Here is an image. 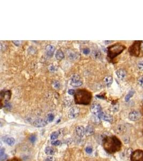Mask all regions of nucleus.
<instances>
[{
    "label": "nucleus",
    "mask_w": 143,
    "mask_h": 161,
    "mask_svg": "<svg viewBox=\"0 0 143 161\" xmlns=\"http://www.w3.org/2000/svg\"><path fill=\"white\" fill-rule=\"evenodd\" d=\"M103 147L109 154H114L120 151L122 147L120 140L115 136L106 137L103 140Z\"/></svg>",
    "instance_id": "1"
},
{
    "label": "nucleus",
    "mask_w": 143,
    "mask_h": 161,
    "mask_svg": "<svg viewBox=\"0 0 143 161\" xmlns=\"http://www.w3.org/2000/svg\"><path fill=\"white\" fill-rule=\"evenodd\" d=\"M74 101L77 104L88 105L92 99V94L88 91L84 89L78 90L74 94Z\"/></svg>",
    "instance_id": "2"
},
{
    "label": "nucleus",
    "mask_w": 143,
    "mask_h": 161,
    "mask_svg": "<svg viewBox=\"0 0 143 161\" xmlns=\"http://www.w3.org/2000/svg\"><path fill=\"white\" fill-rule=\"evenodd\" d=\"M126 48L125 46L120 43L114 44L109 46L107 49L108 57L111 59H114L120 54L122 53L124 49Z\"/></svg>",
    "instance_id": "3"
},
{
    "label": "nucleus",
    "mask_w": 143,
    "mask_h": 161,
    "mask_svg": "<svg viewBox=\"0 0 143 161\" xmlns=\"http://www.w3.org/2000/svg\"><path fill=\"white\" fill-rule=\"evenodd\" d=\"M141 43L142 42L140 41H136L132 44L129 48V52L130 55L134 57H138L139 55Z\"/></svg>",
    "instance_id": "4"
},
{
    "label": "nucleus",
    "mask_w": 143,
    "mask_h": 161,
    "mask_svg": "<svg viewBox=\"0 0 143 161\" xmlns=\"http://www.w3.org/2000/svg\"><path fill=\"white\" fill-rule=\"evenodd\" d=\"M70 85L74 87H78L83 84V81L79 75L78 74H73L70 78Z\"/></svg>",
    "instance_id": "5"
},
{
    "label": "nucleus",
    "mask_w": 143,
    "mask_h": 161,
    "mask_svg": "<svg viewBox=\"0 0 143 161\" xmlns=\"http://www.w3.org/2000/svg\"><path fill=\"white\" fill-rule=\"evenodd\" d=\"M11 93L10 90H2L1 92V101L2 106L8 103V102L11 98Z\"/></svg>",
    "instance_id": "6"
},
{
    "label": "nucleus",
    "mask_w": 143,
    "mask_h": 161,
    "mask_svg": "<svg viewBox=\"0 0 143 161\" xmlns=\"http://www.w3.org/2000/svg\"><path fill=\"white\" fill-rule=\"evenodd\" d=\"M130 157L131 161H143V151L136 150L132 152Z\"/></svg>",
    "instance_id": "7"
},
{
    "label": "nucleus",
    "mask_w": 143,
    "mask_h": 161,
    "mask_svg": "<svg viewBox=\"0 0 143 161\" xmlns=\"http://www.w3.org/2000/svg\"><path fill=\"white\" fill-rule=\"evenodd\" d=\"M80 113V109L78 107H73L70 109V110L68 112V117L70 119H76V118L78 117Z\"/></svg>",
    "instance_id": "8"
},
{
    "label": "nucleus",
    "mask_w": 143,
    "mask_h": 161,
    "mask_svg": "<svg viewBox=\"0 0 143 161\" xmlns=\"http://www.w3.org/2000/svg\"><path fill=\"white\" fill-rule=\"evenodd\" d=\"M91 111L93 114L98 117V115L102 112V107L100 104H94L91 106Z\"/></svg>",
    "instance_id": "9"
},
{
    "label": "nucleus",
    "mask_w": 143,
    "mask_h": 161,
    "mask_svg": "<svg viewBox=\"0 0 143 161\" xmlns=\"http://www.w3.org/2000/svg\"><path fill=\"white\" fill-rule=\"evenodd\" d=\"M98 118L100 119H102L103 120H105L106 121H108V122L111 123L113 121V117L111 115H109L108 114H107L103 112H101L100 114H99L98 115Z\"/></svg>",
    "instance_id": "10"
},
{
    "label": "nucleus",
    "mask_w": 143,
    "mask_h": 161,
    "mask_svg": "<svg viewBox=\"0 0 143 161\" xmlns=\"http://www.w3.org/2000/svg\"><path fill=\"white\" fill-rule=\"evenodd\" d=\"M141 117L140 113L137 111H131L129 114V119L131 121H137Z\"/></svg>",
    "instance_id": "11"
},
{
    "label": "nucleus",
    "mask_w": 143,
    "mask_h": 161,
    "mask_svg": "<svg viewBox=\"0 0 143 161\" xmlns=\"http://www.w3.org/2000/svg\"><path fill=\"white\" fill-rule=\"evenodd\" d=\"M47 120L42 119H37L36 121H34L33 125L36 127H43L47 124Z\"/></svg>",
    "instance_id": "12"
},
{
    "label": "nucleus",
    "mask_w": 143,
    "mask_h": 161,
    "mask_svg": "<svg viewBox=\"0 0 143 161\" xmlns=\"http://www.w3.org/2000/svg\"><path fill=\"white\" fill-rule=\"evenodd\" d=\"M76 135L79 137H83L85 134V129L83 126H78L76 128Z\"/></svg>",
    "instance_id": "13"
},
{
    "label": "nucleus",
    "mask_w": 143,
    "mask_h": 161,
    "mask_svg": "<svg viewBox=\"0 0 143 161\" xmlns=\"http://www.w3.org/2000/svg\"><path fill=\"white\" fill-rule=\"evenodd\" d=\"M55 51V48L54 46H52L51 45H48L45 47V51L46 53V54L48 57H52L54 52Z\"/></svg>",
    "instance_id": "14"
},
{
    "label": "nucleus",
    "mask_w": 143,
    "mask_h": 161,
    "mask_svg": "<svg viewBox=\"0 0 143 161\" xmlns=\"http://www.w3.org/2000/svg\"><path fill=\"white\" fill-rule=\"evenodd\" d=\"M116 74L117 77L120 80H123L126 77V72L123 69H119L116 71Z\"/></svg>",
    "instance_id": "15"
},
{
    "label": "nucleus",
    "mask_w": 143,
    "mask_h": 161,
    "mask_svg": "<svg viewBox=\"0 0 143 161\" xmlns=\"http://www.w3.org/2000/svg\"><path fill=\"white\" fill-rule=\"evenodd\" d=\"M104 82L106 85L108 87H109L111 85L113 82V77L111 76H107L104 78Z\"/></svg>",
    "instance_id": "16"
},
{
    "label": "nucleus",
    "mask_w": 143,
    "mask_h": 161,
    "mask_svg": "<svg viewBox=\"0 0 143 161\" xmlns=\"http://www.w3.org/2000/svg\"><path fill=\"white\" fill-rule=\"evenodd\" d=\"M94 133V129L93 127L91 125L87 126L85 129V134L87 136L92 135Z\"/></svg>",
    "instance_id": "17"
},
{
    "label": "nucleus",
    "mask_w": 143,
    "mask_h": 161,
    "mask_svg": "<svg viewBox=\"0 0 143 161\" xmlns=\"http://www.w3.org/2000/svg\"><path fill=\"white\" fill-rule=\"evenodd\" d=\"M55 57L58 60H62L65 57L64 53L61 49H59L56 51L55 54Z\"/></svg>",
    "instance_id": "18"
},
{
    "label": "nucleus",
    "mask_w": 143,
    "mask_h": 161,
    "mask_svg": "<svg viewBox=\"0 0 143 161\" xmlns=\"http://www.w3.org/2000/svg\"><path fill=\"white\" fill-rule=\"evenodd\" d=\"M45 153L47 155H52L55 154V150L51 147H48L45 149Z\"/></svg>",
    "instance_id": "19"
},
{
    "label": "nucleus",
    "mask_w": 143,
    "mask_h": 161,
    "mask_svg": "<svg viewBox=\"0 0 143 161\" xmlns=\"http://www.w3.org/2000/svg\"><path fill=\"white\" fill-rule=\"evenodd\" d=\"M68 56L70 59L74 60L77 58L78 54L77 53L74 52H69V53L68 54Z\"/></svg>",
    "instance_id": "20"
},
{
    "label": "nucleus",
    "mask_w": 143,
    "mask_h": 161,
    "mask_svg": "<svg viewBox=\"0 0 143 161\" xmlns=\"http://www.w3.org/2000/svg\"><path fill=\"white\" fill-rule=\"evenodd\" d=\"M134 94V91H132V90L130 91L129 93H128V94L126 95V96H125V102H129V100L130 99V98H131L133 96Z\"/></svg>",
    "instance_id": "21"
},
{
    "label": "nucleus",
    "mask_w": 143,
    "mask_h": 161,
    "mask_svg": "<svg viewBox=\"0 0 143 161\" xmlns=\"http://www.w3.org/2000/svg\"><path fill=\"white\" fill-rule=\"evenodd\" d=\"M6 142H7V143L9 146H12L14 145V143H15L16 141H15V140H14V138H13V137H9L7 139V141H6Z\"/></svg>",
    "instance_id": "22"
},
{
    "label": "nucleus",
    "mask_w": 143,
    "mask_h": 161,
    "mask_svg": "<svg viewBox=\"0 0 143 161\" xmlns=\"http://www.w3.org/2000/svg\"><path fill=\"white\" fill-rule=\"evenodd\" d=\"M54 115L52 113H49L47 115V120L48 123H51L54 120Z\"/></svg>",
    "instance_id": "23"
},
{
    "label": "nucleus",
    "mask_w": 143,
    "mask_h": 161,
    "mask_svg": "<svg viewBox=\"0 0 143 161\" xmlns=\"http://www.w3.org/2000/svg\"><path fill=\"white\" fill-rule=\"evenodd\" d=\"M59 133L58 132H55L51 134V139L53 140H54L55 139H56L57 138L59 137Z\"/></svg>",
    "instance_id": "24"
},
{
    "label": "nucleus",
    "mask_w": 143,
    "mask_h": 161,
    "mask_svg": "<svg viewBox=\"0 0 143 161\" xmlns=\"http://www.w3.org/2000/svg\"><path fill=\"white\" fill-rule=\"evenodd\" d=\"M126 131V128L125 126H124L123 125H120V126L118 127V132L119 133H123L124 132H125Z\"/></svg>",
    "instance_id": "25"
},
{
    "label": "nucleus",
    "mask_w": 143,
    "mask_h": 161,
    "mask_svg": "<svg viewBox=\"0 0 143 161\" xmlns=\"http://www.w3.org/2000/svg\"><path fill=\"white\" fill-rule=\"evenodd\" d=\"M137 83L141 87L143 88V76H140L138 78Z\"/></svg>",
    "instance_id": "26"
},
{
    "label": "nucleus",
    "mask_w": 143,
    "mask_h": 161,
    "mask_svg": "<svg viewBox=\"0 0 143 161\" xmlns=\"http://www.w3.org/2000/svg\"><path fill=\"white\" fill-rule=\"evenodd\" d=\"M53 84V86L55 89H59L60 86V83L58 80H54Z\"/></svg>",
    "instance_id": "27"
},
{
    "label": "nucleus",
    "mask_w": 143,
    "mask_h": 161,
    "mask_svg": "<svg viewBox=\"0 0 143 161\" xmlns=\"http://www.w3.org/2000/svg\"><path fill=\"white\" fill-rule=\"evenodd\" d=\"M138 68L140 71H143V61L139 62L138 63Z\"/></svg>",
    "instance_id": "28"
},
{
    "label": "nucleus",
    "mask_w": 143,
    "mask_h": 161,
    "mask_svg": "<svg viewBox=\"0 0 143 161\" xmlns=\"http://www.w3.org/2000/svg\"><path fill=\"white\" fill-rule=\"evenodd\" d=\"M36 139H37V137H36V136L34 135H31L30 137V141L32 142V143H34L36 141Z\"/></svg>",
    "instance_id": "29"
},
{
    "label": "nucleus",
    "mask_w": 143,
    "mask_h": 161,
    "mask_svg": "<svg viewBox=\"0 0 143 161\" xmlns=\"http://www.w3.org/2000/svg\"><path fill=\"white\" fill-rule=\"evenodd\" d=\"M60 144H61V142L59 140H56V141H53L51 142V144L54 146H58L60 145Z\"/></svg>",
    "instance_id": "30"
},
{
    "label": "nucleus",
    "mask_w": 143,
    "mask_h": 161,
    "mask_svg": "<svg viewBox=\"0 0 143 161\" xmlns=\"http://www.w3.org/2000/svg\"><path fill=\"white\" fill-rule=\"evenodd\" d=\"M93 54L94 55V57H95V58H98V57H100L101 53L100 52H99V51H95L93 52Z\"/></svg>",
    "instance_id": "31"
},
{
    "label": "nucleus",
    "mask_w": 143,
    "mask_h": 161,
    "mask_svg": "<svg viewBox=\"0 0 143 161\" xmlns=\"http://www.w3.org/2000/svg\"><path fill=\"white\" fill-rule=\"evenodd\" d=\"M28 52L30 54H34L36 53V49L34 48L33 47H31L28 49Z\"/></svg>",
    "instance_id": "32"
},
{
    "label": "nucleus",
    "mask_w": 143,
    "mask_h": 161,
    "mask_svg": "<svg viewBox=\"0 0 143 161\" xmlns=\"http://www.w3.org/2000/svg\"><path fill=\"white\" fill-rule=\"evenodd\" d=\"M85 151H86V152H87V153L91 154L93 150H92V148H91V147H88L86 148Z\"/></svg>",
    "instance_id": "33"
},
{
    "label": "nucleus",
    "mask_w": 143,
    "mask_h": 161,
    "mask_svg": "<svg viewBox=\"0 0 143 161\" xmlns=\"http://www.w3.org/2000/svg\"><path fill=\"white\" fill-rule=\"evenodd\" d=\"M49 70L51 72H54L56 71V68L54 66L51 65L49 66Z\"/></svg>",
    "instance_id": "34"
},
{
    "label": "nucleus",
    "mask_w": 143,
    "mask_h": 161,
    "mask_svg": "<svg viewBox=\"0 0 143 161\" xmlns=\"http://www.w3.org/2000/svg\"><path fill=\"white\" fill-rule=\"evenodd\" d=\"M68 94L70 95H74V94H75V90H74V89H69L68 90Z\"/></svg>",
    "instance_id": "35"
},
{
    "label": "nucleus",
    "mask_w": 143,
    "mask_h": 161,
    "mask_svg": "<svg viewBox=\"0 0 143 161\" xmlns=\"http://www.w3.org/2000/svg\"><path fill=\"white\" fill-rule=\"evenodd\" d=\"M83 52L84 54L88 55L90 53V50L88 48H84L83 51Z\"/></svg>",
    "instance_id": "36"
},
{
    "label": "nucleus",
    "mask_w": 143,
    "mask_h": 161,
    "mask_svg": "<svg viewBox=\"0 0 143 161\" xmlns=\"http://www.w3.org/2000/svg\"><path fill=\"white\" fill-rule=\"evenodd\" d=\"M8 158V155L6 154L3 155V156H1V161H5Z\"/></svg>",
    "instance_id": "37"
},
{
    "label": "nucleus",
    "mask_w": 143,
    "mask_h": 161,
    "mask_svg": "<svg viewBox=\"0 0 143 161\" xmlns=\"http://www.w3.org/2000/svg\"><path fill=\"white\" fill-rule=\"evenodd\" d=\"M5 149L4 148H2L1 150H0V156H3V155H5Z\"/></svg>",
    "instance_id": "38"
},
{
    "label": "nucleus",
    "mask_w": 143,
    "mask_h": 161,
    "mask_svg": "<svg viewBox=\"0 0 143 161\" xmlns=\"http://www.w3.org/2000/svg\"><path fill=\"white\" fill-rule=\"evenodd\" d=\"M45 161H53V157L51 156H48L45 159Z\"/></svg>",
    "instance_id": "39"
},
{
    "label": "nucleus",
    "mask_w": 143,
    "mask_h": 161,
    "mask_svg": "<svg viewBox=\"0 0 143 161\" xmlns=\"http://www.w3.org/2000/svg\"><path fill=\"white\" fill-rule=\"evenodd\" d=\"M12 43L17 46H19L20 44V42L19 41H12Z\"/></svg>",
    "instance_id": "40"
},
{
    "label": "nucleus",
    "mask_w": 143,
    "mask_h": 161,
    "mask_svg": "<svg viewBox=\"0 0 143 161\" xmlns=\"http://www.w3.org/2000/svg\"><path fill=\"white\" fill-rule=\"evenodd\" d=\"M8 161H20V160H19V158L14 157V158H13L10 159V160H9Z\"/></svg>",
    "instance_id": "41"
},
{
    "label": "nucleus",
    "mask_w": 143,
    "mask_h": 161,
    "mask_svg": "<svg viewBox=\"0 0 143 161\" xmlns=\"http://www.w3.org/2000/svg\"><path fill=\"white\" fill-rule=\"evenodd\" d=\"M111 43V42H107V41H105V43L106 44H109V43Z\"/></svg>",
    "instance_id": "42"
},
{
    "label": "nucleus",
    "mask_w": 143,
    "mask_h": 161,
    "mask_svg": "<svg viewBox=\"0 0 143 161\" xmlns=\"http://www.w3.org/2000/svg\"></svg>",
    "instance_id": "43"
}]
</instances>
